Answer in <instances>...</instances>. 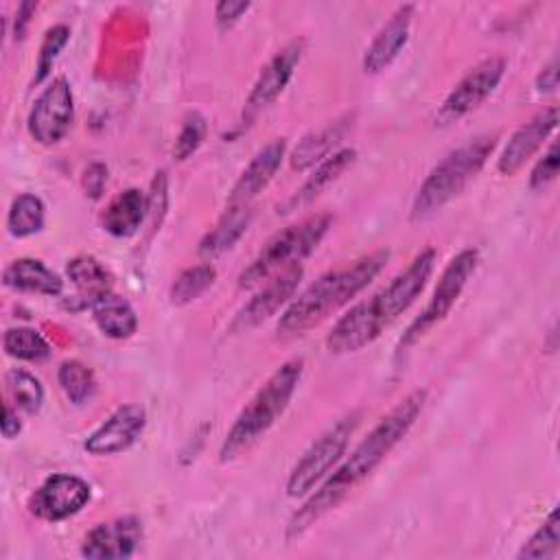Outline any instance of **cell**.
Returning <instances> with one entry per match:
<instances>
[{
	"instance_id": "obj_1",
	"label": "cell",
	"mask_w": 560,
	"mask_h": 560,
	"mask_svg": "<svg viewBox=\"0 0 560 560\" xmlns=\"http://www.w3.org/2000/svg\"><path fill=\"white\" fill-rule=\"evenodd\" d=\"M427 402V389H413L402 400H398L378 424L357 444V448L348 455L339 468L328 475L317 492H313L304 505L291 516L287 525V540L302 536L308 527H313L319 518L332 512L359 483H363L378 464L392 453V448L409 433L413 422L418 420L422 407Z\"/></svg>"
},
{
	"instance_id": "obj_2",
	"label": "cell",
	"mask_w": 560,
	"mask_h": 560,
	"mask_svg": "<svg viewBox=\"0 0 560 560\" xmlns=\"http://www.w3.org/2000/svg\"><path fill=\"white\" fill-rule=\"evenodd\" d=\"M435 267V249H422L405 271H400L387 287L370 300L352 306L328 332L326 348L332 354L359 352L376 341L387 326H392L422 293Z\"/></svg>"
},
{
	"instance_id": "obj_3",
	"label": "cell",
	"mask_w": 560,
	"mask_h": 560,
	"mask_svg": "<svg viewBox=\"0 0 560 560\" xmlns=\"http://www.w3.org/2000/svg\"><path fill=\"white\" fill-rule=\"evenodd\" d=\"M389 252L378 249L348 267L332 269L308 284L298 298L289 302L278 319V330L282 335H302L317 326L335 311L346 306L357 293H361L387 265Z\"/></svg>"
},
{
	"instance_id": "obj_4",
	"label": "cell",
	"mask_w": 560,
	"mask_h": 560,
	"mask_svg": "<svg viewBox=\"0 0 560 560\" xmlns=\"http://www.w3.org/2000/svg\"><path fill=\"white\" fill-rule=\"evenodd\" d=\"M304 361L289 359L284 361L267 381L265 385L252 396V400L241 409L236 420L232 422L221 448L219 459L234 462L247 448H252L284 413L289 407L298 383L302 378Z\"/></svg>"
},
{
	"instance_id": "obj_5",
	"label": "cell",
	"mask_w": 560,
	"mask_h": 560,
	"mask_svg": "<svg viewBox=\"0 0 560 560\" xmlns=\"http://www.w3.org/2000/svg\"><path fill=\"white\" fill-rule=\"evenodd\" d=\"M497 144V133L479 136L455 151H451L442 162H438L422 186L418 188L411 203V221H424L457 197L466 184L481 171Z\"/></svg>"
},
{
	"instance_id": "obj_6",
	"label": "cell",
	"mask_w": 560,
	"mask_h": 560,
	"mask_svg": "<svg viewBox=\"0 0 560 560\" xmlns=\"http://www.w3.org/2000/svg\"><path fill=\"white\" fill-rule=\"evenodd\" d=\"M330 225V214H313L273 234L256 254V258L238 273V287L252 289L262 280L271 278L273 273L300 265L319 245Z\"/></svg>"
},
{
	"instance_id": "obj_7",
	"label": "cell",
	"mask_w": 560,
	"mask_h": 560,
	"mask_svg": "<svg viewBox=\"0 0 560 560\" xmlns=\"http://www.w3.org/2000/svg\"><path fill=\"white\" fill-rule=\"evenodd\" d=\"M359 413H350L328 427L298 459L287 479V494L298 499L306 497L319 481L330 475V468L339 464L346 453L348 440L357 427Z\"/></svg>"
},
{
	"instance_id": "obj_8",
	"label": "cell",
	"mask_w": 560,
	"mask_h": 560,
	"mask_svg": "<svg viewBox=\"0 0 560 560\" xmlns=\"http://www.w3.org/2000/svg\"><path fill=\"white\" fill-rule=\"evenodd\" d=\"M479 265V252L468 247L462 249L442 271L431 300L427 302V306L422 308V313L407 326V330L402 332L400 341H398V352H402V348H409L411 343H416L418 339H422L433 326H438L453 308V304L457 302V298L462 295L468 278L475 273Z\"/></svg>"
},
{
	"instance_id": "obj_9",
	"label": "cell",
	"mask_w": 560,
	"mask_h": 560,
	"mask_svg": "<svg viewBox=\"0 0 560 560\" xmlns=\"http://www.w3.org/2000/svg\"><path fill=\"white\" fill-rule=\"evenodd\" d=\"M505 74V59L503 57H488L479 61L472 70H468L459 83L448 92L444 98L438 120L440 125H448L466 116L468 112L477 109L501 83Z\"/></svg>"
},
{
	"instance_id": "obj_10",
	"label": "cell",
	"mask_w": 560,
	"mask_h": 560,
	"mask_svg": "<svg viewBox=\"0 0 560 560\" xmlns=\"http://www.w3.org/2000/svg\"><path fill=\"white\" fill-rule=\"evenodd\" d=\"M74 114V101L70 83L63 77L52 79L44 92L35 98L28 114V133L39 144H57L70 129Z\"/></svg>"
},
{
	"instance_id": "obj_11",
	"label": "cell",
	"mask_w": 560,
	"mask_h": 560,
	"mask_svg": "<svg viewBox=\"0 0 560 560\" xmlns=\"http://www.w3.org/2000/svg\"><path fill=\"white\" fill-rule=\"evenodd\" d=\"M92 497V488L77 475H50L28 499V512L42 521L57 523L81 512Z\"/></svg>"
},
{
	"instance_id": "obj_12",
	"label": "cell",
	"mask_w": 560,
	"mask_h": 560,
	"mask_svg": "<svg viewBox=\"0 0 560 560\" xmlns=\"http://www.w3.org/2000/svg\"><path fill=\"white\" fill-rule=\"evenodd\" d=\"M147 424V413L140 405H120L114 409L105 422H101L83 442L90 455H116L127 451L142 435Z\"/></svg>"
},
{
	"instance_id": "obj_13",
	"label": "cell",
	"mask_w": 560,
	"mask_h": 560,
	"mask_svg": "<svg viewBox=\"0 0 560 560\" xmlns=\"http://www.w3.org/2000/svg\"><path fill=\"white\" fill-rule=\"evenodd\" d=\"M142 540V523L136 516H120L98 523L88 532L81 545L83 558L120 560L136 553Z\"/></svg>"
},
{
	"instance_id": "obj_14",
	"label": "cell",
	"mask_w": 560,
	"mask_h": 560,
	"mask_svg": "<svg viewBox=\"0 0 560 560\" xmlns=\"http://www.w3.org/2000/svg\"><path fill=\"white\" fill-rule=\"evenodd\" d=\"M302 267L293 265L284 271H280L278 276L271 278V282L267 287H262L232 319L230 330L232 332H243L249 330L258 324H262L265 319H269L280 306L289 304L293 300V293L302 280Z\"/></svg>"
},
{
	"instance_id": "obj_15",
	"label": "cell",
	"mask_w": 560,
	"mask_h": 560,
	"mask_svg": "<svg viewBox=\"0 0 560 560\" xmlns=\"http://www.w3.org/2000/svg\"><path fill=\"white\" fill-rule=\"evenodd\" d=\"M302 52H304V42L293 39L269 59V63L260 70L245 101V118H254L260 109H265L269 103H273L282 94V90L293 77L295 66L302 59Z\"/></svg>"
},
{
	"instance_id": "obj_16",
	"label": "cell",
	"mask_w": 560,
	"mask_h": 560,
	"mask_svg": "<svg viewBox=\"0 0 560 560\" xmlns=\"http://www.w3.org/2000/svg\"><path fill=\"white\" fill-rule=\"evenodd\" d=\"M558 122V109L551 105L547 109H542L540 114H536L532 120H527L525 125H521L508 140L499 162H497V171L501 175H514L516 171L523 168V164L540 149V144L551 136V131L556 129Z\"/></svg>"
},
{
	"instance_id": "obj_17",
	"label": "cell",
	"mask_w": 560,
	"mask_h": 560,
	"mask_svg": "<svg viewBox=\"0 0 560 560\" xmlns=\"http://www.w3.org/2000/svg\"><path fill=\"white\" fill-rule=\"evenodd\" d=\"M413 4H400L392 18L381 26L363 55V72L376 74L385 70L402 50L409 37V26L413 18Z\"/></svg>"
},
{
	"instance_id": "obj_18",
	"label": "cell",
	"mask_w": 560,
	"mask_h": 560,
	"mask_svg": "<svg viewBox=\"0 0 560 560\" xmlns=\"http://www.w3.org/2000/svg\"><path fill=\"white\" fill-rule=\"evenodd\" d=\"M287 151V140L284 138H273L267 142L245 166L241 177L236 179L228 206H249V201L271 182L276 171L280 168V162Z\"/></svg>"
},
{
	"instance_id": "obj_19",
	"label": "cell",
	"mask_w": 560,
	"mask_h": 560,
	"mask_svg": "<svg viewBox=\"0 0 560 560\" xmlns=\"http://www.w3.org/2000/svg\"><path fill=\"white\" fill-rule=\"evenodd\" d=\"M149 210L147 197L138 188H127L118 192L101 214V225L107 234L116 238H127L138 232Z\"/></svg>"
},
{
	"instance_id": "obj_20",
	"label": "cell",
	"mask_w": 560,
	"mask_h": 560,
	"mask_svg": "<svg viewBox=\"0 0 560 560\" xmlns=\"http://www.w3.org/2000/svg\"><path fill=\"white\" fill-rule=\"evenodd\" d=\"M4 287L13 291L42 293V295H59L63 289V280L50 267H46L37 258H15L2 271Z\"/></svg>"
},
{
	"instance_id": "obj_21",
	"label": "cell",
	"mask_w": 560,
	"mask_h": 560,
	"mask_svg": "<svg viewBox=\"0 0 560 560\" xmlns=\"http://www.w3.org/2000/svg\"><path fill=\"white\" fill-rule=\"evenodd\" d=\"M354 160H357V151L354 149H339L332 155H328L326 160H322L319 166L313 171V175H308V179L284 203L282 212H291V210H298V208L311 203L317 195L324 192V188H328L335 179H339V175L348 166H352Z\"/></svg>"
},
{
	"instance_id": "obj_22",
	"label": "cell",
	"mask_w": 560,
	"mask_h": 560,
	"mask_svg": "<svg viewBox=\"0 0 560 560\" xmlns=\"http://www.w3.org/2000/svg\"><path fill=\"white\" fill-rule=\"evenodd\" d=\"M90 308L98 330L112 339H127L138 328V315L131 304L112 291L96 298Z\"/></svg>"
},
{
	"instance_id": "obj_23",
	"label": "cell",
	"mask_w": 560,
	"mask_h": 560,
	"mask_svg": "<svg viewBox=\"0 0 560 560\" xmlns=\"http://www.w3.org/2000/svg\"><path fill=\"white\" fill-rule=\"evenodd\" d=\"M352 122V116H343L326 127H322L319 131H313L308 136H304L300 140V144L295 147V151L291 153V166L295 171H304L308 166H315L317 162L326 160L328 153L332 151V147L343 138V133L348 131Z\"/></svg>"
},
{
	"instance_id": "obj_24",
	"label": "cell",
	"mask_w": 560,
	"mask_h": 560,
	"mask_svg": "<svg viewBox=\"0 0 560 560\" xmlns=\"http://www.w3.org/2000/svg\"><path fill=\"white\" fill-rule=\"evenodd\" d=\"M66 273L77 287V298L81 306H92V302L112 291V276L101 260L94 256H74L66 265Z\"/></svg>"
},
{
	"instance_id": "obj_25",
	"label": "cell",
	"mask_w": 560,
	"mask_h": 560,
	"mask_svg": "<svg viewBox=\"0 0 560 560\" xmlns=\"http://www.w3.org/2000/svg\"><path fill=\"white\" fill-rule=\"evenodd\" d=\"M249 223H252L249 206H228V210L219 219V223L201 238L199 254L208 256V258L223 254L247 232Z\"/></svg>"
},
{
	"instance_id": "obj_26",
	"label": "cell",
	"mask_w": 560,
	"mask_h": 560,
	"mask_svg": "<svg viewBox=\"0 0 560 560\" xmlns=\"http://www.w3.org/2000/svg\"><path fill=\"white\" fill-rule=\"evenodd\" d=\"M46 210L44 201L37 195L22 192L11 201L9 214H7V230L15 238H26L37 234L44 228Z\"/></svg>"
},
{
	"instance_id": "obj_27",
	"label": "cell",
	"mask_w": 560,
	"mask_h": 560,
	"mask_svg": "<svg viewBox=\"0 0 560 560\" xmlns=\"http://www.w3.org/2000/svg\"><path fill=\"white\" fill-rule=\"evenodd\" d=\"M217 278V269L208 262H201V265H195V267H188L184 269L171 284L168 289V298H171V304L175 306H184V304H190L192 300H197L206 289L212 287Z\"/></svg>"
},
{
	"instance_id": "obj_28",
	"label": "cell",
	"mask_w": 560,
	"mask_h": 560,
	"mask_svg": "<svg viewBox=\"0 0 560 560\" xmlns=\"http://www.w3.org/2000/svg\"><path fill=\"white\" fill-rule=\"evenodd\" d=\"M2 348L9 357L20 361H44L50 357V343L28 326L9 328L2 337Z\"/></svg>"
},
{
	"instance_id": "obj_29",
	"label": "cell",
	"mask_w": 560,
	"mask_h": 560,
	"mask_svg": "<svg viewBox=\"0 0 560 560\" xmlns=\"http://www.w3.org/2000/svg\"><path fill=\"white\" fill-rule=\"evenodd\" d=\"M57 381H59L63 394L68 396V400L74 402V405L88 402L96 392V381H94L92 370L85 363L77 361V359L63 361L59 365Z\"/></svg>"
},
{
	"instance_id": "obj_30",
	"label": "cell",
	"mask_w": 560,
	"mask_h": 560,
	"mask_svg": "<svg viewBox=\"0 0 560 560\" xmlns=\"http://www.w3.org/2000/svg\"><path fill=\"white\" fill-rule=\"evenodd\" d=\"M7 389L15 402V407L24 409L26 413H37L42 402H44V387L37 376H33L26 370L13 368L4 376Z\"/></svg>"
},
{
	"instance_id": "obj_31",
	"label": "cell",
	"mask_w": 560,
	"mask_h": 560,
	"mask_svg": "<svg viewBox=\"0 0 560 560\" xmlns=\"http://www.w3.org/2000/svg\"><path fill=\"white\" fill-rule=\"evenodd\" d=\"M560 542V523L558 510H551L547 521L529 536V540L521 547L516 558H551L558 551Z\"/></svg>"
},
{
	"instance_id": "obj_32",
	"label": "cell",
	"mask_w": 560,
	"mask_h": 560,
	"mask_svg": "<svg viewBox=\"0 0 560 560\" xmlns=\"http://www.w3.org/2000/svg\"><path fill=\"white\" fill-rule=\"evenodd\" d=\"M70 39V28L66 24H55L52 28L46 31L44 42L39 46V57H37V74H35V83H42L48 72L52 70V63L57 59V55L61 52V48L68 44Z\"/></svg>"
},
{
	"instance_id": "obj_33",
	"label": "cell",
	"mask_w": 560,
	"mask_h": 560,
	"mask_svg": "<svg viewBox=\"0 0 560 560\" xmlns=\"http://www.w3.org/2000/svg\"><path fill=\"white\" fill-rule=\"evenodd\" d=\"M206 131H208L206 118H203L199 112H190V114L184 118V122H182L179 136H177L175 147H173V155H175L177 160L190 158V155L199 149V144L203 142Z\"/></svg>"
},
{
	"instance_id": "obj_34",
	"label": "cell",
	"mask_w": 560,
	"mask_h": 560,
	"mask_svg": "<svg viewBox=\"0 0 560 560\" xmlns=\"http://www.w3.org/2000/svg\"><path fill=\"white\" fill-rule=\"evenodd\" d=\"M558 164H560L558 144L551 142L547 153L536 162V166H534V171L529 175V186L534 190H542L545 186H549L558 177Z\"/></svg>"
},
{
	"instance_id": "obj_35",
	"label": "cell",
	"mask_w": 560,
	"mask_h": 560,
	"mask_svg": "<svg viewBox=\"0 0 560 560\" xmlns=\"http://www.w3.org/2000/svg\"><path fill=\"white\" fill-rule=\"evenodd\" d=\"M252 4L247 0H223L214 7V18L219 28H230L232 24H236L241 20L243 13H247Z\"/></svg>"
},
{
	"instance_id": "obj_36",
	"label": "cell",
	"mask_w": 560,
	"mask_h": 560,
	"mask_svg": "<svg viewBox=\"0 0 560 560\" xmlns=\"http://www.w3.org/2000/svg\"><path fill=\"white\" fill-rule=\"evenodd\" d=\"M105 179H107V168L103 164H90L85 175H83V186H85V195H90L92 199H98L101 192H103V186H105Z\"/></svg>"
},
{
	"instance_id": "obj_37",
	"label": "cell",
	"mask_w": 560,
	"mask_h": 560,
	"mask_svg": "<svg viewBox=\"0 0 560 560\" xmlns=\"http://www.w3.org/2000/svg\"><path fill=\"white\" fill-rule=\"evenodd\" d=\"M22 429V422L18 418V409L11 402H4V416H2V435L7 440H13Z\"/></svg>"
},
{
	"instance_id": "obj_38",
	"label": "cell",
	"mask_w": 560,
	"mask_h": 560,
	"mask_svg": "<svg viewBox=\"0 0 560 560\" xmlns=\"http://www.w3.org/2000/svg\"><path fill=\"white\" fill-rule=\"evenodd\" d=\"M536 88H538L540 92H553V90L558 88L556 61H549V63L540 70V74H538V79H536Z\"/></svg>"
},
{
	"instance_id": "obj_39",
	"label": "cell",
	"mask_w": 560,
	"mask_h": 560,
	"mask_svg": "<svg viewBox=\"0 0 560 560\" xmlns=\"http://www.w3.org/2000/svg\"><path fill=\"white\" fill-rule=\"evenodd\" d=\"M37 9V2H22L18 9V20H15V37L22 39L26 33V24H28V15Z\"/></svg>"
}]
</instances>
